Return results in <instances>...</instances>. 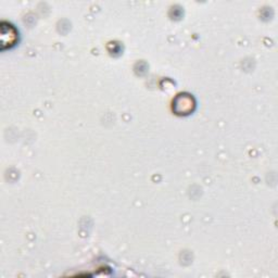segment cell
<instances>
[{
    "instance_id": "obj_1",
    "label": "cell",
    "mask_w": 278,
    "mask_h": 278,
    "mask_svg": "<svg viewBox=\"0 0 278 278\" xmlns=\"http://www.w3.org/2000/svg\"><path fill=\"white\" fill-rule=\"evenodd\" d=\"M18 34H16L14 28L10 24L3 23L2 27V49H6L8 47H11L15 44L16 38H18Z\"/></svg>"
}]
</instances>
